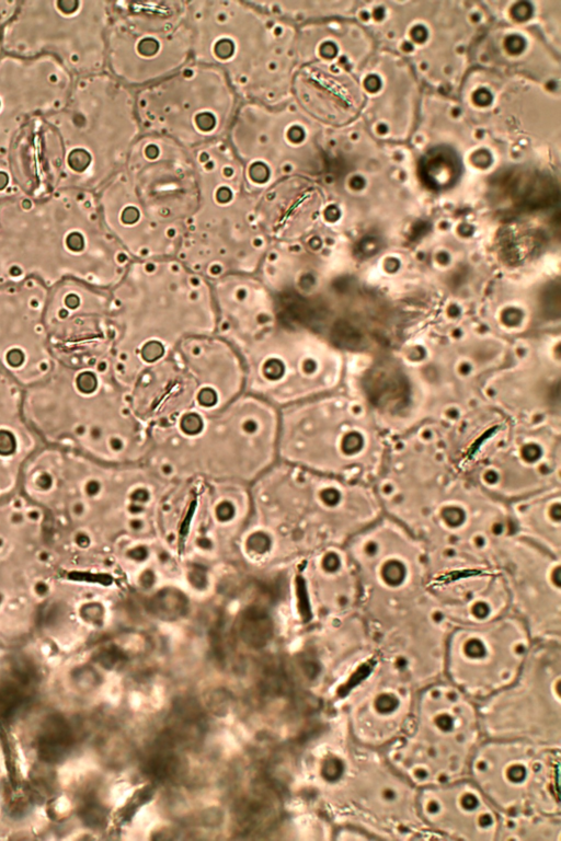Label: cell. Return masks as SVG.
<instances>
[{
  "mask_svg": "<svg viewBox=\"0 0 561 841\" xmlns=\"http://www.w3.org/2000/svg\"><path fill=\"white\" fill-rule=\"evenodd\" d=\"M135 91L106 71L78 77L64 105L32 122L5 161L20 192L98 193L141 136Z\"/></svg>",
  "mask_w": 561,
  "mask_h": 841,
  "instance_id": "1",
  "label": "cell"
},
{
  "mask_svg": "<svg viewBox=\"0 0 561 841\" xmlns=\"http://www.w3.org/2000/svg\"><path fill=\"white\" fill-rule=\"evenodd\" d=\"M133 262L105 228L95 193H16L0 203V286L65 280L111 290Z\"/></svg>",
  "mask_w": 561,
  "mask_h": 841,
  "instance_id": "2",
  "label": "cell"
},
{
  "mask_svg": "<svg viewBox=\"0 0 561 841\" xmlns=\"http://www.w3.org/2000/svg\"><path fill=\"white\" fill-rule=\"evenodd\" d=\"M375 491L382 514L419 538L431 556L496 566L513 534L508 504L482 491L450 458L420 456L389 469Z\"/></svg>",
  "mask_w": 561,
  "mask_h": 841,
  "instance_id": "3",
  "label": "cell"
},
{
  "mask_svg": "<svg viewBox=\"0 0 561 841\" xmlns=\"http://www.w3.org/2000/svg\"><path fill=\"white\" fill-rule=\"evenodd\" d=\"M108 318L111 364L126 389L183 339L216 334L218 322L211 283L176 257L133 260L110 290Z\"/></svg>",
  "mask_w": 561,
  "mask_h": 841,
  "instance_id": "4",
  "label": "cell"
},
{
  "mask_svg": "<svg viewBox=\"0 0 561 841\" xmlns=\"http://www.w3.org/2000/svg\"><path fill=\"white\" fill-rule=\"evenodd\" d=\"M95 195L105 228L133 260L175 257L198 204L193 151L141 134Z\"/></svg>",
  "mask_w": 561,
  "mask_h": 841,
  "instance_id": "5",
  "label": "cell"
},
{
  "mask_svg": "<svg viewBox=\"0 0 561 841\" xmlns=\"http://www.w3.org/2000/svg\"><path fill=\"white\" fill-rule=\"evenodd\" d=\"M23 412L43 445L92 460H124L148 438L110 355L83 365L56 364L44 380L23 389Z\"/></svg>",
  "mask_w": 561,
  "mask_h": 841,
  "instance_id": "6",
  "label": "cell"
},
{
  "mask_svg": "<svg viewBox=\"0 0 561 841\" xmlns=\"http://www.w3.org/2000/svg\"><path fill=\"white\" fill-rule=\"evenodd\" d=\"M193 60L219 68L241 102L293 100L297 26L254 0L188 1Z\"/></svg>",
  "mask_w": 561,
  "mask_h": 841,
  "instance_id": "7",
  "label": "cell"
},
{
  "mask_svg": "<svg viewBox=\"0 0 561 841\" xmlns=\"http://www.w3.org/2000/svg\"><path fill=\"white\" fill-rule=\"evenodd\" d=\"M192 151L198 204L175 257L209 281L256 275L272 244L257 218V194L226 139Z\"/></svg>",
  "mask_w": 561,
  "mask_h": 841,
  "instance_id": "8",
  "label": "cell"
},
{
  "mask_svg": "<svg viewBox=\"0 0 561 841\" xmlns=\"http://www.w3.org/2000/svg\"><path fill=\"white\" fill-rule=\"evenodd\" d=\"M345 546L357 572L358 612L374 640L447 621L428 588L427 549L404 526L382 514Z\"/></svg>",
  "mask_w": 561,
  "mask_h": 841,
  "instance_id": "9",
  "label": "cell"
},
{
  "mask_svg": "<svg viewBox=\"0 0 561 841\" xmlns=\"http://www.w3.org/2000/svg\"><path fill=\"white\" fill-rule=\"evenodd\" d=\"M277 440L284 457L305 470L371 485L389 447L360 406L318 396L285 406Z\"/></svg>",
  "mask_w": 561,
  "mask_h": 841,
  "instance_id": "10",
  "label": "cell"
},
{
  "mask_svg": "<svg viewBox=\"0 0 561 841\" xmlns=\"http://www.w3.org/2000/svg\"><path fill=\"white\" fill-rule=\"evenodd\" d=\"M483 738L477 702L440 679L417 691L404 731L382 752L419 790L468 776Z\"/></svg>",
  "mask_w": 561,
  "mask_h": 841,
  "instance_id": "11",
  "label": "cell"
},
{
  "mask_svg": "<svg viewBox=\"0 0 561 841\" xmlns=\"http://www.w3.org/2000/svg\"><path fill=\"white\" fill-rule=\"evenodd\" d=\"M449 452L460 473L506 504L561 486L559 429L552 424L513 430L496 423L462 425Z\"/></svg>",
  "mask_w": 561,
  "mask_h": 841,
  "instance_id": "12",
  "label": "cell"
},
{
  "mask_svg": "<svg viewBox=\"0 0 561 841\" xmlns=\"http://www.w3.org/2000/svg\"><path fill=\"white\" fill-rule=\"evenodd\" d=\"M320 777L340 786L344 828L364 839H432L416 810L417 788L385 753L358 744L345 727L336 751L320 764Z\"/></svg>",
  "mask_w": 561,
  "mask_h": 841,
  "instance_id": "13",
  "label": "cell"
},
{
  "mask_svg": "<svg viewBox=\"0 0 561 841\" xmlns=\"http://www.w3.org/2000/svg\"><path fill=\"white\" fill-rule=\"evenodd\" d=\"M230 344L241 357L244 391L273 405H290L331 388L328 348L278 304Z\"/></svg>",
  "mask_w": 561,
  "mask_h": 841,
  "instance_id": "14",
  "label": "cell"
},
{
  "mask_svg": "<svg viewBox=\"0 0 561 841\" xmlns=\"http://www.w3.org/2000/svg\"><path fill=\"white\" fill-rule=\"evenodd\" d=\"M188 1H112L105 71L137 91L193 60Z\"/></svg>",
  "mask_w": 561,
  "mask_h": 841,
  "instance_id": "15",
  "label": "cell"
},
{
  "mask_svg": "<svg viewBox=\"0 0 561 841\" xmlns=\"http://www.w3.org/2000/svg\"><path fill=\"white\" fill-rule=\"evenodd\" d=\"M135 103L142 134L194 150L227 138L241 100L219 68L192 60L135 91Z\"/></svg>",
  "mask_w": 561,
  "mask_h": 841,
  "instance_id": "16",
  "label": "cell"
},
{
  "mask_svg": "<svg viewBox=\"0 0 561 841\" xmlns=\"http://www.w3.org/2000/svg\"><path fill=\"white\" fill-rule=\"evenodd\" d=\"M107 0H19L1 31L2 51L50 55L76 78L105 71Z\"/></svg>",
  "mask_w": 561,
  "mask_h": 841,
  "instance_id": "17",
  "label": "cell"
},
{
  "mask_svg": "<svg viewBox=\"0 0 561 841\" xmlns=\"http://www.w3.org/2000/svg\"><path fill=\"white\" fill-rule=\"evenodd\" d=\"M320 126L293 100L276 106L241 102L226 140L259 194L288 177L316 176Z\"/></svg>",
  "mask_w": 561,
  "mask_h": 841,
  "instance_id": "18",
  "label": "cell"
},
{
  "mask_svg": "<svg viewBox=\"0 0 561 841\" xmlns=\"http://www.w3.org/2000/svg\"><path fill=\"white\" fill-rule=\"evenodd\" d=\"M561 640L535 641L516 680L477 703L484 738L561 747Z\"/></svg>",
  "mask_w": 561,
  "mask_h": 841,
  "instance_id": "19",
  "label": "cell"
},
{
  "mask_svg": "<svg viewBox=\"0 0 561 841\" xmlns=\"http://www.w3.org/2000/svg\"><path fill=\"white\" fill-rule=\"evenodd\" d=\"M561 747L483 738L468 776L503 815H561Z\"/></svg>",
  "mask_w": 561,
  "mask_h": 841,
  "instance_id": "20",
  "label": "cell"
},
{
  "mask_svg": "<svg viewBox=\"0 0 561 841\" xmlns=\"http://www.w3.org/2000/svg\"><path fill=\"white\" fill-rule=\"evenodd\" d=\"M535 640L513 613L454 626L445 647L444 679L477 703L512 684Z\"/></svg>",
  "mask_w": 561,
  "mask_h": 841,
  "instance_id": "21",
  "label": "cell"
},
{
  "mask_svg": "<svg viewBox=\"0 0 561 841\" xmlns=\"http://www.w3.org/2000/svg\"><path fill=\"white\" fill-rule=\"evenodd\" d=\"M561 556L511 534L501 545L496 567L510 595L511 613L535 641L561 640Z\"/></svg>",
  "mask_w": 561,
  "mask_h": 841,
  "instance_id": "22",
  "label": "cell"
},
{
  "mask_svg": "<svg viewBox=\"0 0 561 841\" xmlns=\"http://www.w3.org/2000/svg\"><path fill=\"white\" fill-rule=\"evenodd\" d=\"M76 77L54 56L0 55V159L21 133L68 99Z\"/></svg>",
  "mask_w": 561,
  "mask_h": 841,
  "instance_id": "23",
  "label": "cell"
},
{
  "mask_svg": "<svg viewBox=\"0 0 561 841\" xmlns=\"http://www.w3.org/2000/svg\"><path fill=\"white\" fill-rule=\"evenodd\" d=\"M110 290L65 280L50 288L44 312L57 364L83 365L110 355Z\"/></svg>",
  "mask_w": 561,
  "mask_h": 841,
  "instance_id": "24",
  "label": "cell"
},
{
  "mask_svg": "<svg viewBox=\"0 0 561 841\" xmlns=\"http://www.w3.org/2000/svg\"><path fill=\"white\" fill-rule=\"evenodd\" d=\"M48 288L35 279L0 286V368L22 389L55 368L44 312Z\"/></svg>",
  "mask_w": 561,
  "mask_h": 841,
  "instance_id": "25",
  "label": "cell"
},
{
  "mask_svg": "<svg viewBox=\"0 0 561 841\" xmlns=\"http://www.w3.org/2000/svg\"><path fill=\"white\" fill-rule=\"evenodd\" d=\"M417 691L375 657L340 699L345 702L348 733L358 744L383 751L404 731Z\"/></svg>",
  "mask_w": 561,
  "mask_h": 841,
  "instance_id": "26",
  "label": "cell"
},
{
  "mask_svg": "<svg viewBox=\"0 0 561 841\" xmlns=\"http://www.w3.org/2000/svg\"><path fill=\"white\" fill-rule=\"evenodd\" d=\"M428 563L430 591L453 627L485 623L511 612L506 583L496 566L431 555Z\"/></svg>",
  "mask_w": 561,
  "mask_h": 841,
  "instance_id": "27",
  "label": "cell"
},
{
  "mask_svg": "<svg viewBox=\"0 0 561 841\" xmlns=\"http://www.w3.org/2000/svg\"><path fill=\"white\" fill-rule=\"evenodd\" d=\"M416 810L436 839L497 840L501 813L469 776L419 788Z\"/></svg>",
  "mask_w": 561,
  "mask_h": 841,
  "instance_id": "28",
  "label": "cell"
},
{
  "mask_svg": "<svg viewBox=\"0 0 561 841\" xmlns=\"http://www.w3.org/2000/svg\"><path fill=\"white\" fill-rule=\"evenodd\" d=\"M174 355L195 382L194 408L217 412L245 392L241 357L217 334L187 337L180 342Z\"/></svg>",
  "mask_w": 561,
  "mask_h": 841,
  "instance_id": "29",
  "label": "cell"
},
{
  "mask_svg": "<svg viewBox=\"0 0 561 841\" xmlns=\"http://www.w3.org/2000/svg\"><path fill=\"white\" fill-rule=\"evenodd\" d=\"M322 207L321 187L310 177H288L257 194V218L272 242L298 241L314 233Z\"/></svg>",
  "mask_w": 561,
  "mask_h": 841,
  "instance_id": "30",
  "label": "cell"
},
{
  "mask_svg": "<svg viewBox=\"0 0 561 841\" xmlns=\"http://www.w3.org/2000/svg\"><path fill=\"white\" fill-rule=\"evenodd\" d=\"M43 446L23 412V389L0 368V497L10 494L20 466Z\"/></svg>",
  "mask_w": 561,
  "mask_h": 841,
  "instance_id": "31",
  "label": "cell"
},
{
  "mask_svg": "<svg viewBox=\"0 0 561 841\" xmlns=\"http://www.w3.org/2000/svg\"><path fill=\"white\" fill-rule=\"evenodd\" d=\"M513 534L561 556V486L508 504Z\"/></svg>",
  "mask_w": 561,
  "mask_h": 841,
  "instance_id": "32",
  "label": "cell"
},
{
  "mask_svg": "<svg viewBox=\"0 0 561 841\" xmlns=\"http://www.w3.org/2000/svg\"><path fill=\"white\" fill-rule=\"evenodd\" d=\"M561 837V815L501 814L497 840H557Z\"/></svg>",
  "mask_w": 561,
  "mask_h": 841,
  "instance_id": "33",
  "label": "cell"
},
{
  "mask_svg": "<svg viewBox=\"0 0 561 841\" xmlns=\"http://www.w3.org/2000/svg\"><path fill=\"white\" fill-rule=\"evenodd\" d=\"M71 744V731L59 715L49 716L38 737V752L43 760L55 762L67 753Z\"/></svg>",
  "mask_w": 561,
  "mask_h": 841,
  "instance_id": "34",
  "label": "cell"
},
{
  "mask_svg": "<svg viewBox=\"0 0 561 841\" xmlns=\"http://www.w3.org/2000/svg\"><path fill=\"white\" fill-rule=\"evenodd\" d=\"M272 635L271 621L260 611L245 614L241 625V636L251 647L261 648L267 644Z\"/></svg>",
  "mask_w": 561,
  "mask_h": 841,
  "instance_id": "35",
  "label": "cell"
},
{
  "mask_svg": "<svg viewBox=\"0 0 561 841\" xmlns=\"http://www.w3.org/2000/svg\"><path fill=\"white\" fill-rule=\"evenodd\" d=\"M23 700L20 688L13 682L0 684V716L10 715Z\"/></svg>",
  "mask_w": 561,
  "mask_h": 841,
  "instance_id": "36",
  "label": "cell"
},
{
  "mask_svg": "<svg viewBox=\"0 0 561 841\" xmlns=\"http://www.w3.org/2000/svg\"><path fill=\"white\" fill-rule=\"evenodd\" d=\"M19 192L8 162L0 159V203Z\"/></svg>",
  "mask_w": 561,
  "mask_h": 841,
  "instance_id": "37",
  "label": "cell"
},
{
  "mask_svg": "<svg viewBox=\"0 0 561 841\" xmlns=\"http://www.w3.org/2000/svg\"><path fill=\"white\" fill-rule=\"evenodd\" d=\"M18 1L19 0H0V55L2 54L1 31L4 23L13 12Z\"/></svg>",
  "mask_w": 561,
  "mask_h": 841,
  "instance_id": "38",
  "label": "cell"
}]
</instances>
